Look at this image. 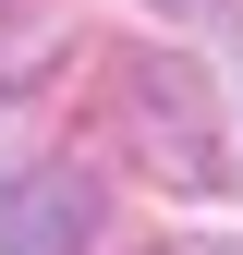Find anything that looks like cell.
I'll return each mask as SVG.
<instances>
[{"label":"cell","instance_id":"obj_1","mask_svg":"<svg viewBox=\"0 0 243 255\" xmlns=\"http://www.w3.org/2000/svg\"><path fill=\"white\" fill-rule=\"evenodd\" d=\"M122 110L146 122V158H158L170 182H231V146H219V110H207V73L182 49H134V73H122Z\"/></svg>","mask_w":243,"mask_h":255},{"label":"cell","instance_id":"obj_2","mask_svg":"<svg viewBox=\"0 0 243 255\" xmlns=\"http://www.w3.org/2000/svg\"><path fill=\"white\" fill-rule=\"evenodd\" d=\"M0 231H12V255H98L110 195H98V170L49 158V170H24L12 195H0Z\"/></svg>","mask_w":243,"mask_h":255},{"label":"cell","instance_id":"obj_3","mask_svg":"<svg viewBox=\"0 0 243 255\" xmlns=\"http://www.w3.org/2000/svg\"><path fill=\"white\" fill-rule=\"evenodd\" d=\"M37 12L49 0H0V73H12V37H37Z\"/></svg>","mask_w":243,"mask_h":255},{"label":"cell","instance_id":"obj_4","mask_svg":"<svg viewBox=\"0 0 243 255\" xmlns=\"http://www.w3.org/2000/svg\"><path fill=\"white\" fill-rule=\"evenodd\" d=\"M231 98H243V49H231ZM231 170H243V122H231Z\"/></svg>","mask_w":243,"mask_h":255},{"label":"cell","instance_id":"obj_5","mask_svg":"<svg viewBox=\"0 0 243 255\" xmlns=\"http://www.w3.org/2000/svg\"><path fill=\"white\" fill-rule=\"evenodd\" d=\"M158 12H243V0H158Z\"/></svg>","mask_w":243,"mask_h":255},{"label":"cell","instance_id":"obj_6","mask_svg":"<svg viewBox=\"0 0 243 255\" xmlns=\"http://www.w3.org/2000/svg\"><path fill=\"white\" fill-rule=\"evenodd\" d=\"M158 255H243V243H158Z\"/></svg>","mask_w":243,"mask_h":255}]
</instances>
